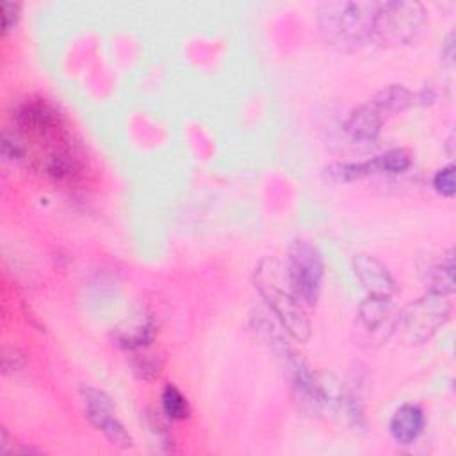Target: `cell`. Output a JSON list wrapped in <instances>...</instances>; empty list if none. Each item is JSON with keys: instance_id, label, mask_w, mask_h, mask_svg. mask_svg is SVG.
<instances>
[{"instance_id": "26", "label": "cell", "mask_w": 456, "mask_h": 456, "mask_svg": "<svg viewBox=\"0 0 456 456\" xmlns=\"http://www.w3.org/2000/svg\"><path fill=\"white\" fill-rule=\"evenodd\" d=\"M0 452L2 454L11 452V449H9V433H7L5 428H0Z\"/></svg>"}, {"instance_id": "3", "label": "cell", "mask_w": 456, "mask_h": 456, "mask_svg": "<svg viewBox=\"0 0 456 456\" xmlns=\"http://www.w3.org/2000/svg\"><path fill=\"white\" fill-rule=\"evenodd\" d=\"M424 20L426 12L422 4L419 2H379L370 39L376 41L379 46L406 45L420 32Z\"/></svg>"}, {"instance_id": "1", "label": "cell", "mask_w": 456, "mask_h": 456, "mask_svg": "<svg viewBox=\"0 0 456 456\" xmlns=\"http://www.w3.org/2000/svg\"><path fill=\"white\" fill-rule=\"evenodd\" d=\"M379 2L337 0L319 9V34L322 41L338 52H354L372 37L374 18Z\"/></svg>"}, {"instance_id": "23", "label": "cell", "mask_w": 456, "mask_h": 456, "mask_svg": "<svg viewBox=\"0 0 456 456\" xmlns=\"http://www.w3.org/2000/svg\"><path fill=\"white\" fill-rule=\"evenodd\" d=\"M27 365L25 356L16 347H4L2 351V370L4 374H16Z\"/></svg>"}, {"instance_id": "24", "label": "cell", "mask_w": 456, "mask_h": 456, "mask_svg": "<svg viewBox=\"0 0 456 456\" xmlns=\"http://www.w3.org/2000/svg\"><path fill=\"white\" fill-rule=\"evenodd\" d=\"M18 18H20V4L4 0L2 2V28H4V32L12 30L14 25L18 23Z\"/></svg>"}, {"instance_id": "17", "label": "cell", "mask_w": 456, "mask_h": 456, "mask_svg": "<svg viewBox=\"0 0 456 456\" xmlns=\"http://www.w3.org/2000/svg\"><path fill=\"white\" fill-rule=\"evenodd\" d=\"M128 358H130V365L134 369V372L142 378V379H153L160 374L162 370V365H164V360L160 354H157L155 351L148 347H141V349H135V351H130L126 353Z\"/></svg>"}, {"instance_id": "6", "label": "cell", "mask_w": 456, "mask_h": 456, "mask_svg": "<svg viewBox=\"0 0 456 456\" xmlns=\"http://www.w3.org/2000/svg\"><path fill=\"white\" fill-rule=\"evenodd\" d=\"M451 317V303L444 294L429 292L410 303L399 317L404 338L410 344L429 340Z\"/></svg>"}, {"instance_id": "20", "label": "cell", "mask_w": 456, "mask_h": 456, "mask_svg": "<svg viewBox=\"0 0 456 456\" xmlns=\"http://www.w3.org/2000/svg\"><path fill=\"white\" fill-rule=\"evenodd\" d=\"M144 422L148 426V431L151 433V436L159 442L162 451H173V435L166 424V420L157 415L151 410L144 411Z\"/></svg>"}, {"instance_id": "21", "label": "cell", "mask_w": 456, "mask_h": 456, "mask_svg": "<svg viewBox=\"0 0 456 456\" xmlns=\"http://www.w3.org/2000/svg\"><path fill=\"white\" fill-rule=\"evenodd\" d=\"M379 157V164H381V173H390V175H399L403 171H406L411 164V159L408 155L406 150L395 148V150H388Z\"/></svg>"}, {"instance_id": "15", "label": "cell", "mask_w": 456, "mask_h": 456, "mask_svg": "<svg viewBox=\"0 0 456 456\" xmlns=\"http://www.w3.org/2000/svg\"><path fill=\"white\" fill-rule=\"evenodd\" d=\"M376 173H381V164L378 155L363 162H335L326 167V175L333 182H353Z\"/></svg>"}, {"instance_id": "11", "label": "cell", "mask_w": 456, "mask_h": 456, "mask_svg": "<svg viewBox=\"0 0 456 456\" xmlns=\"http://www.w3.org/2000/svg\"><path fill=\"white\" fill-rule=\"evenodd\" d=\"M153 337H155V321L151 314L142 310L126 317L114 330V340L125 353L151 346Z\"/></svg>"}, {"instance_id": "12", "label": "cell", "mask_w": 456, "mask_h": 456, "mask_svg": "<svg viewBox=\"0 0 456 456\" xmlns=\"http://www.w3.org/2000/svg\"><path fill=\"white\" fill-rule=\"evenodd\" d=\"M385 118L372 107L370 102L354 109L346 121V134L356 144H372L381 132Z\"/></svg>"}, {"instance_id": "7", "label": "cell", "mask_w": 456, "mask_h": 456, "mask_svg": "<svg viewBox=\"0 0 456 456\" xmlns=\"http://www.w3.org/2000/svg\"><path fill=\"white\" fill-rule=\"evenodd\" d=\"M80 399L84 404V415L94 426V429H98L109 440V444L118 449H128L134 445L132 435L118 419L114 404L103 390L91 385H82Z\"/></svg>"}, {"instance_id": "16", "label": "cell", "mask_w": 456, "mask_h": 456, "mask_svg": "<svg viewBox=\"0 0 456 456\" xmlns=\"http://www.w3.org/2000/svg\"><path fill=\"white\" fill-rule=\"evenodd\" d=\"M429 281V292L436 294H451L454 290V253L449 249L440 262L429 267L428 274Z\"/></svg>"}, {"instance_id": "4", "label": "cell", "mask_w": 456, "mask_h": 456, "mask_svg": "<svg viewBox=\"0 0 456 456\" xmlns=\"http://www.w3.org/2000/svg\"><path fill=\"white\" fill-rule=\"evenodd\" d=\"M285 271L299 301L314 306L321 296L324 276V262L319 249L305 239H296L289 248Z\"/></svg>"}, {"instance_id": "25", "label": "cell", "mask_w": 456, "mask_h": 456, "mask_svg": "<svg viewBox=\"0 0 456 456\" xmlns=\"http://www.w3.org/2000/svg\"><path fill=\"white\" fill-rule=\"evenodd\" d=\"M454 52H456V48H454V32H449L445 41H444V45H442V57H444V61L452 64Z\"/></svg>"}, {"instance_id": "13", "label": "cell", "mask_w": 456, "mask_h": 456, "mask_svg": "<svg viewBox=\"0 0 456 456\" xmlns=\"http://www.w3.org/2000/svg\"><path fill=\"white\" fill-rule=\"evenodd\" d=\"M426 417L420 406L406 403L399 406L388 424L392 438L401 444V445H410L413 444L424 431Z\"/></svg>"}, {"instance_id": "18", "label": "cell", "mask_w": 456, "mask_h": 456, "mask_svg": "<svg viewBox=\"0 0 456 456\" xmlns=\"http://www.w3.org/2000/svg\"><path fill=\"white\" fill-rule=\"evenodd\" d=\"M160 404H162V413L171 420H183L191 413L187 397L180 392L178 387H175L171 383L162 388Z\"/></svg>"}, {"instance_id": "5", "label": "cell", "mask_w": 456, "mask_h": 456, "mask_svg": "<svg viewBox=\"0 0 456 456\" xmlns=\"http://www.w3.org/2000/svg\"><path fill=\"white\" fill-rule=\"evenodd\" d=\"M11 119L21 134L36 135L50 144L69 141L61 112L41 96H27L12 105Z\"/></svg>"}, {"instance_id": "19", "label": "cell", "mask_w": 456, "mask_h": 456, "mask_svg": "<svg viewBox=\"0 0 456 456\" xmlns=\"http://www.w3.org/2000/svg\"><path fill=\"white\" fill-rule=\"evenodd\" d=\"M0 146L2 157L9 162H25L30 157L27 139L18 128H4Z\"/></svg>"}, {"instance_id": "8", "label": "cell", "mask_w": 456, "mask_h": 456, "mask_svg": "<svg viewBox=\"0 0 456 456\" xmlns=\"http://www.w3.org/2000/svg\"><path fill=\"white\" fill-rule=\"evenodd\" d=\"M401 314L394 306L390 297H372L367 296L365 301L358 306V328L362 330L363 338L370 346H379L388 340L394 333Z\"/></svg>"}, {"instance_id": "22", "label": "cell", "mask_w": 456, "mask_h": 456, "mask_svg": "<svg viewBox=\"0 0 456 456\" xmlns=\"http://www.w3.org/2000/svg\"><path fill=\"white\" fill-rule=\"evenodd\" d=\"M454 166L449 164L442 169H438L433 176V187L435 191L444 198H452L456 194V176H454Z\"/></svg>"}, {"instance_id": "10", "label": "cell", "mask_w": 456, "mask_h": 456, "mask_svg": "<svg viewBox=\"0 0 456 456\" xmlns=\"http://www.w3.org/2000/svg\"><path fill=\"white\" fill-rule=\"evenodd\" d=\"M353 273L367 296L392 297L395 292V280L383 262L370 255H356L353 258Z\"/></svg>"}, {"instance_id": "14", "label": "cell", "mask_w": 456, "mask_h": 456, "mask_svg": "<svg viewBox=\"0 0 456 456\" xmlns=\"http://www.w3.org/2000/svg\"><path fill=\"white\" fill-rule=\"evenodd\" d=\"M369 102L387 119L411 107L415 103V94L401 84H390L381 91H378Z\"/></svg>"}, {"instance_id": "9", "label": "cell", "mask_w": 456, "mask_h": 456, "mask_svg": "<svg viewBox=\"0 0 456 456\" xmlns=\"http://www.w3.org/2000/svg\"><path fill=\"white\" fill-rule=\"evenodd\" d=\"M34 167L41 169L55 182H75L82 178L86 171V162L68 141L46 150L41 157L34 160Z\"/></svg>"}, {"instance_id": "2", "label": "cell", "mask_w": 456, "mask_h": 456, "mask_svg": "<svg viewBox=\"0 0 456 456\" xmlns=\"http://www.w3.org/2000/svg\"><path fill=\"white\" fill-rule=\"evenodd\" d=\"M253 281L281 328L294 340L306 342L312 331L310 321L289 281L285 267L276 258L264 256L255 267Z\"/></svg>"}]
</instances>
